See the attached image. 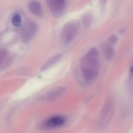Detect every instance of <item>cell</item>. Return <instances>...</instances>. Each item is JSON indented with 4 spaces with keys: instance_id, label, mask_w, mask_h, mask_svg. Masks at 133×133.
<instances>
[{
    "instance_id": "5b68a950",
    "label": "cell",
    "mask_w": 133,
    "mask_h": 133,
    "mask_svg": "<svg viewBox=\"0 0 133 133\" xmlns=\"http://www.w3.org/2000/svg\"><path fill=\"white\" fill-rule=\"evenodd\" d=\"M38 30L37 25L32 21H27L24 25L22 31V40L25 43L30 42L35 36Z\"/></svg>"
},
{
    "instance_id": "6da1fadb",
    "label": "cell",
    "mask_w": 133,
    "mask_h": 133,
    "mask_svg": "<svg viewBox=\"0 0 133 133\" xmlns=\"http://www.w3.org/2000/svg\"><path fill=\"white\" fill-rule=\"evenodd\" d=\"M81 65L84 79L88 81L95 80L98 75L100 66L98 50L95 47L90 49L81 59Z\"/></svg>"
},
{
    "instance_id": "7c38bea8",
    "label": "cell",
    "mask_w": 133,
    "mask_h": 133,
    "mask_svg": "<svg viewBox=\"0 0 133 133\" xmlns=\"http://www.w3.org/2000/svg\"><path fill=\"white\" fill-rule=\"evenodd\" d=\"M12 22L13 25L15 27H19L22 23V18L21 15L19 14H16L14 16L12 19Z\"/></svg>"
},
{
    "instance_id": "8992f818",
    "label": "cell",
    "mask_w": 133,
    "mask_h": 133,
    "mask_svg": "<svg viewBox=\"0 0 133 133\" xmlns=\"http://www.w3.org/2000/svg\"><path fill=\"white\" fill-rule=\"evenodd\" d=\"M66 119L61 116H55L51 117L45 120L40 126L42 129H52L57 128L63 125Z\"/></svg>"
},
{
    "instance_id": "3957f363",
    "label": "cell",
    "mask_w": 133,
    "mask_h": 133,
    "mask_svg": "<svg viewBox=\"0 0 133 133\" xmlns=\"http://www.w3.org/2000/svg\"><path fill=\"white\" fill-rule=\"evenodd\" d=\"M114 103L111 99L106 102L99 115L98 126L101 129H104L109 125L114 112Z\"/></svg>"
},
{
    "instance_id": "4fadbf2b",
    "label": "cell",
    "mask_w": 133,
    "mask_h": 133,
    "mask_svg": "<svg viewBox=\"0 0 133 133\" xmlns=\"http://www.w3.org/2000/svg\"><path fill=\"white\" fill-rule=\"evenodd\" d=\"M8 52L6 50L2 49L0 50V65L4 62L8 56Z\"/></svg>"
},
{
    "instance_id": "9a60e30c",
    "label": "cell",
    "mask_w": 133,
    "mask_h": 133,
    "mask_svg": "<svg viewBox=\"0 0 133 133\" xmlns=\"http://www.w3.org/2000/svg\"><path fill=\"white\" fill-rule=\"evenodd\" d=\"M106 6V1H101L100 3V7H101V13L103 15L105 10Z\"/></svg>"
},
{
    "instance_id": "7a4b0ae2",
    "label": "cell",
    "mask_w": 133,
    "mask_h": 133,
    "mask_svg": "<svg viewBox=\"0 0 133 133\" xmlns=\"http://www.w3.org/2000/svg\"><path fill=\"white\" fill-rule=\"evenodd\" d=\"M80 27L79 22L76 20L66 23L62 28L60 34L61 40L64 45L70 44L76 37Z\"/></svg>"
},
{
    "instance_id": "277c9868",
    "label": "cell",
    "mask_w": 133,
    "mask_h": 133,
    "mask_svg": "<svg viewBox=\"0 0 133 133\" xmlns=\"http://www.w3.org/2000/svg\"><path fill=\"white\" fill-rule=\"evenodd\" d=\"M47 4L51 14L56 17H59L65 13L66 9V2L61 0H50Z\"/></svg>"
},
{
    "instance_id": "52a82bcc",
    "label": "cell",
    "mask_w": 133,
    "mask_h": 133,
    "mask_svg": "<svg viewBox=\"0 0 133 133\" xmlns=\"http://www.w3.org/2000/svg\"><path fill=\"white\" fill-rule=\"evenodd\" d=\"M66 91L65 87L57 88L49 93L46 94L42 97L43 100L47 102H52L59 98Z\"/></svg>"
},
{
    "instance_id": "8fae6325",
    "label": "cell",
    "mask_w": 133,
    "mask_h": 133,
    "mask_svg": "<svg viewBox=\"0 0 133 133\" xmlns=\"http://www.w3.org/2000/svg\"><path fill=\"white\" fill-rule=\"evenodd\" d=\"M93 18L92 15L90 13L85 14L82 17V21L85 28H90L93 22Z\"/></svg>"
},
{
    "instance_id": "30bf717a",
    "label": "cell",
    "mask_w": 133,
    "mask_h": 133,
    "mask_svg": "<svg viewBox=\"0 0 133 133\" xmlns=\"http://www.w3.org/2000/svg\"><path fill=\"white\" fill-rule=\"evenodd\" d=\"M103 51L107 59L109 61H112L115 55V50L113 47L110 45L107 44L104 47Z\"/></svg>"
},
{
    "instance_id": "5bb4252c",
    "label": "cell",
    "mask_w": 133,
    "mask_h": 133,
    "mask_svg": "<svg viewBox=\"0 0 133 133\" xmlns=\"http://www.w3.org/2000/svg\"><path fill=\"white\" fill-rule=\"evenodd\" d=\"M109 41L110 44L114 45L116 44L118 40V38L115 35H112L109 38Z\"/></svg>"
},
{
    "instance_id": "9c48e42d",
    "label": "cell",
    "mask_w": 133,
    "mask_h": 133,
    "mask_svg": "<svg viewBox=\"0 0 133 133\" xmlns=\"http://www.w3.org/2000/svg\"><path fill=\"white\" fill-rule=\"evenodd\" d=\"M62 56L63 55L62 54L59 53L50 58L43 66L42 68V71L45 70L46 69L56 64V63L59 62V61L62 58Z\"/></svg>"
},
{
    "instance_id": "ba28073f",
    "label": "cell",
    "mask_w": 133,
    "mask_h": 133,
    "mask_svg": "<svg viewBox=\"0 0 133 133\" xmlns=\"http://www.w3.org/2000/svg\"><path fill=\"white\" fill-rule=\"evenodd\" d=\"M29 8L32 14L36 16L41 17L43 15V11L42 6L37 1H31L29 5Z\"/></svg>"
}]
</instances>
